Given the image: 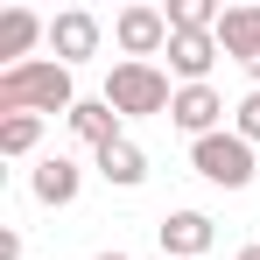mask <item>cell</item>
<instances>
[{"label": "cell", "mask_w": 260, "mask_h": 260, "mask_svg": "<svg viewBox=\"0 0 260 260\" xmlns=\"http://www.w3.org/2000/svg\"><path fill=\"white\" fill-rule=\"evenodd\" d=\"M7 113H78V91H71V71L56 63V56H36V63H14V71H0V120Z\"/></svg>", "instance_id": "1"}, {"label": "cell", "mask_w": 260, "mask_h": 260, "mask_svg": "<svg viewBox=\"0 0 260 260\" xmlns=\"http://www.w3.org/2000/svg\"><path fill=\"white\" fill-rule=\"evenodd\" d=\"M106 106L127 113V120H141V113H169L176 91H169V78H162L155 63H113V78H106Z\"/></svg>", "instance_id": "2"}, {"label": "cell", "mask_w": 260, "mask_h": 260, "mask_svg": "<svg viewBox=\"0 0 260 260\" xmlns=\"http://www.w3.org/2000/svg\"><path fill=\"white\" fill-rule=\"evenodd\" d=\"M190 162H197V176L218 183V190H246V183H253V141L204 134V141H190Z\"/></svg>", "instance_id": "3"}, {"label": "cell", "mask_w": 260, "mask_h": 260, "mask_svg": "<svg viewBox=\"0 0 260 260\" xmlns=\"http://www.w3.org/2000/svg\"><path fill=\"white\" fill-rule=\"evenodd\" d=\"M113 36H120V49H127V63H141V56L169 49V14H162V7H120Z\"/></svg>", "instance_id": "4"}, {"label": "cell", "mask_w": 260, "mask_h": 260, "mask_svg": "<svg viewBox=\"0 0 260 260\" xmlns=\"http://www.w3.org/2000/svg\"><path fill=\"white\" fill-rule=\"evenodd\" d=\"M49 49H56V63H63V71H71V63H85L91 49H99V14H85V7L56 14V21H49Z\"/></svg>", "instance_id": "5"}, {"label": "cell", "mask_w": 260, "mask_h": 260, "mask_svg": "<svg viewBox=\"0 0 260 260\" xmlns=\"http://www.w3.org/2000/svg\"><path fill=\"white\" fill-rule=\"evenodd\" d=\"M218 56H225V49H218V36H204V28H176L169 36V71L183 85H204V71H211Z\"/></svg>", "instance_id": "6"}, {"label": "cell", "mask_w": 260, "mask_h": 260, "mask_svg": "<svg viewBox=\"0 0 260 260\" xmlns=\"http://www.w3.org/2000/svg\"><path fill=\"white\" fill-rule=\"evenodd\" d=\"M169 120L190 134V141H204V134H218V120H225V99H218L211 85H183L176 106H169Z\"/></svg>", "instance_id": "7"}, {"label": "cell", "mask_w": 260, "mask_h": 260, "mask_svg": "<svg viewBox=\"0 0 260 260\" xmlns=\"http://www.w3.org/2000/svg\"><path fill=\"white\" fill-rule=\"evenodd\" d=\"M211 239H218V225L204 211H169L162 218V260H197Z\"/></svg>", "instance_id": "8"}, {"label": "cell", "mask_w": 260, "mask_h": 260, "mask_svg": "<svg viewBox=\"0 0 260 260\" xmlns=\"http://www.w3.org/2000/svg\"><path fill=\"white\" fill-rule=\"evenodd\" d=\"M218 49L239 56V63L253 71V63H260V7H225V21H218Z\"/></svg>", "instance_id": "9"}, {"label": "cell", "mask_w": 260, "mask_h": 260, "mask_svg": "<svg viewBox=\"0 0 260 260\" xmlns=\"http://www.w3.org/2000/svg\"><path fill=\"white\" fill-rule=\"evenodd\" d=\"M78 162L71 155H49V162H36V176H28V190H36V204H71L78 197Z\"/></svg>", "instance_id": "10"}, {"label": "cell", "mask_w": 260, "mask_h": 260, "mask_svg": "<svg viewBox=\"0 0 260 260\" xmlns=\"http://www.w3.org/2000/svg\"><path fill=\"white\" fill-rule=\"evenodd\" d=\"M36 36H49V28L28 14V7H7V14H0V56H7V71H14V63H36V56H28Z\"/></svg>", "instance_id": "11"}, {"label": "cell", "mask_w": 260, "mask_h": 260, "mask_svg": "<svg viewBox=\"0 0 260 260\" xmlns=\"http://www.w3.org/2000/svg\"><path fill=\"white\" fill-rule=\"evenodd\" d=\"M71 134L91 141V148H106V141H127L120 134V113L106 106V99H78V113H71Z\"/></svg>", "instance_id": "12"}, {"label": "cell", "mask_w": 260, "mask_h": 260, "mask_svg": "<svg viewBox=\"0 0 260 260\" xmlns=\"http://www.w3.org/2000/svg\"><path fill=\"white\" fill-rule=\"evenodd\" d=\"M99 176L120 183V190H134V183L148 176V155H141L134 141H106V148H99Z\"/></svg>", "instance_id": "13"}, {"label": "cell", "mask_w": 260, "mask_h": 260, "mask_svg": "<svg viewBox=\"0 0 260 260\" xmlns=\"http://www.w3.org/2000/svg\"><path fill=\"white\" fill-rule=\"evenodd\" d=\"M218 21H225L218 0H169V36H176V28H204V36H218Z\"/></svg>", "instance_id": "14"}, {"label": "cell", "mask_w": 260, "mask_h": 260, "mask_svg": "<svg viewBox=\"0 0 260 260\" xmlns=\"http://www.w3.org/2000/svg\"><path fill=\"white\" fill-rule=\"evenodd\" d=\"M36 141H43V120L36 113H7L0 120V155H28Z\"/></svg>", "instance_id": "15"}, {"label": "cell", "mask_w": 260, "mask_h": 260, "mask_svg": "<svg viewBox=\"0 0 260 260\" xmlns=\"http://www.w3.org/2000/svg\"><path fill=\"white\" fill-rule=\"evenodd\" d=\"M232 134L260 148V91H246V99H239V120H232Z\"/></svg>", "instance_id": "16"}, {"label": "cell", "mask_w": 260, "mask_h": 260, "mask_svg": "<svg viewBox=\"0 0 260 260\" xmlns=\"http://www.w3.org/2000/svg\"><path fill=\"white\" fill-rule=\"evenodd\" d=\"M239 260H260V246H239Z\"/></svg>", "instance_id": "17"}, {"label": "cell", "mask_w": 260, "mask_h": 260, "mask_svg": "<svg viewBox=\"0 0 260 260\" xmlns=\"http://www.w3.org/2000/svg\"><path fill=\"white\" fill-rule=\"evenodd\" d=\"M99 260H127V253H99Z\"/></svg>", "instance_id": "18"}]
</instances>
